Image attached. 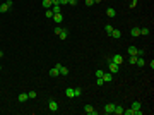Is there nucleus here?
<instances>
[{"label": "nucleus", "mask_w": 154, "mask_h": 115, "mask_svg": "<svg viewBox=\"0 0 154 115\" xmlns=\"http://www.w3.org/2000/svg\"><path fill=\"white\" fill-rule=\"evenodd\" d=\"M127 53H128V55H137V57H142V55H144V50H140V48L134 47V45H130V47H128V50H127Z\"/></svg>", "instance_id": "1"}, {"label": "nucleus", "mask_w": 154, "mask_h": 115, "mask_svg": "<svg viewBox=\"0 0 154 115\" xmlns=\"http://www.w3.org/2000/svg\"><path fill=\"white\" fill-rule=\"evenodd\" d=\"M48 110L50 112H58V103L55 100H50L48 101Z\"/></svg>", "instance_id": "2"}, {"label": "nucleus", "mask_w": 154, "mask_h": 115, "mask_svg": "<svg viewBox=\"0 0 154 115\" xmlns=\"http://www.w3.org/2000/svg\"><path fill=\"white\" fill-rule=\"evenodd\" d=\"M108 64H110V72H111V74H115V72L120 70V65H118V64L111 62V60H108Z\"/></svg>", "instance_id": "3"}, {"label": "nucleus", "mask_w": 154, "mask_h": 115, "mask_svg": "<svg viewBox=\"0 0 154 115\" xmlns=\"http://www.w3.org/2000/svg\"><path fill=\"white\" fill-rule=\"evenodd\" d=\"M108 60L115 62V64H118V65H122V64H123V57H122V55H113V57H110Z\"/></svg>", "instance_id": "4"}, {"label": "nucleus", "mask_w": 154, "mask_h": 115, "mask_svg": "<svg viewBox=\"0 0 154 115\" xmlns=\"http://www.w3.org/2000/svg\"><path fill=\"white\" fill-rule=\"evenodd\" d=\"M53 21H55L57 24H62V22H63V14H62V12H58V14H53Z\"/></svg>", "instance_id": "5"}, {"label": "nucleus", "mask_w": 154, "mask_h": 115, "mask_svg": "<svg viewBox=\"0 0 154 115\" xmlns=\"http://www.w3.org/2000/svg\"><path fill=\"white\" fill-rule=\"evenodd\" d=\"M115 110V103H106L105 105V113H113Z\"/></svg>", "instance_id": "6"}, {"label": "nucleus", "mask_w": 154, "mask_h": 115, "mask_svg": "<svg viewBox=\"0 0 154 115\" xmlns=\"http://www.w3.org/2000/svg\"><path fill=\"white\" fill-rule=\"evenodd\" d=\"M84 112H86L87 115H96V110L93 108V105H86L84 106Z\"/></svg>", "instance_id": "7"}, {"label": "nucleus", "mask_w": 154, "mask_h": 115, "mask_svg": "<svg viewBox=\"0 0 154 115\" xmlns=\"http://www.w3.org/2000/svg\"><path fill=\"white\" fill-rule=\"evenodd\" d=\"M111 38H115V40H118V38H122V31L120 29H115L113 28V31H111V34H110Z\"/></svg>", "instance_id": "8"}, {"label": "nucleus", "mask_w": 154, "mask_h": 115, "mask_svg": "<svg viewBox=\"0 0 154 115\" xmlns=\"http://www.w3.org/2000/svg\"><path fill=\"white\" fill-rule=\"evenodd\" d=\"M58 36H60V40H67L68 38V31L65 28H62V31L58 33Z\"/></svg>", "instance_id": "9"}, {"label": "nucleus", "mask_w": 154, "mask_h": 115, "mask_svg": "<svg viewBox=\"0 0 154 115\" xmlns=\"http://www.w3.org/2000/svg\"><path fill=\"white\" fill-rule=\"evenodd\" d=\"M111 79H113V74H111V72H105V74H103V81H105V83H111Z\"/></svg>", "instance_id": "10"}, {"label": "nucleus", "mask_w": 154, "mask_h": 115, "mask_svg": "<svg viewBox=\"0 0 154 115\" xmlns=\"http://www.w3.org/2000/svg\"><path fill=\"white\" fill-rule=\"evenodd\" d=\"M123 106L122 105H115V110H113V113H116V115H123Z\"/></svg>", "instance_id": "11"}, {"label": "nucleus", "mask_w": 154, "mask_h": 115, "mask_svg": "<svg viewBox=\"0 0 154 115\" xmlns=\"http://www.w3.org/2000/svg\"><path fill=\"white\" fill-rule=\"evenodd\" d=\"M106 16H108V17H115V16H116V10L113 9V7H108V9H106Z\"/></svg>", "instance_id": "12"}, {"label": "nucleus", "mask_w": 154, "mask_h": 115, "mask_svg": "<svg viewBox=\"0 0 154 115\" xmlns=\"http://www.w3.org/2000/svg\"><path fill=\"white\" fill-rule=\"evenodd\" d=\"M130 34H132L134 38L140 36V28H132V29H130Z\"/></svg>", "instance_id": "13"}, {"label": "nucleus", "mask_w": 154, "mask_h": 115, "mask_svg": "<svg viewBox=\"0 0 154 115\" xmlns=\"http://www.w3.org/2000/svg\"><path fill=\"white\" fill-rule=\"evenodd\" d=\"M51 10H53V14H58V12H62V5H60V4H53V5H51Z\"/></svg>", "instance_id": "14"}, {"label": "nucleus", "mask_w": 154, "mask_h": 115, "mask_svg": "<svg viewBox=\"0 0 154 115\" xmlns=\"http://www.w3.org/2000/svg\"><path fill=\"white\" fill-rule=\"evenodd\" d=\"M41 5H43V9L46 10V9H51L53 2H51V0H43V4H41Z\"/></svg>", "instance_id": "15"}, {"label": "nucleus", "mask_w": 154, "mask_h": 115, "mask_svg": "<svg viewBox=\"0 0 154 115\" xmlns=\"http://www.w3.org/2000/svg\"><path fill=\"white\" fill-rule=\"evenodd\" d=\"M50 76H51V77H58V76H60V70H58L57 67L50 69Z\"/></svg>", "instance_id": "16"}, {"label": "nucleus", "mask_w": 154, "mask_h": 115, "mask_svg": "<svg viewBox=\"0 0 154 115\" xmlns=\"http://www.w3.org/2000/svg\"><path fill=\"white\" fill-rule=\"evenodd\" d=\"M17 100H19L21 103H24V101H28V93H21V95L17 96Z\"/></svg>", "instance_id": "17"}, {"label": "nucleus", "mask_w": 154, "mask_h": 115, "mask_svg": "<svg viewBox=\"0 0 154 115\" xmlns=\"http://www.w3.org/2000/svg\"><path fill=\"white\" fill-rule=\"evenodd\" d=\"M135 65H137V67H144V65H145L144 58H142V57H137V62H135Z\"/></svg>", "instance_id": "18"}, {"label": "nucleus", "mask_w": 154, "mask_h": 115, "mask_svg": "<svg viewBox=\"0 0 154 115\" xmlns=\"http://www.w3.org/2000/svg\"><path fill=\"white\" fill-rule=\"evenodd\" d=\"M65 95H67L68 98H75V96H74V88H67V89H65Z\"/></svg>", "instance_id": "19"}, {"label": "nucleus", "mask_w": 154, "mask_h": 115, "mask_svg": "<svg viewBox=\"0 0 154 115\" xmlns=\"http://www.w3.org/2000/svg\"><path fill=\"white\" fill-rule=\"evenodd\" d=\"M58 70H60V74H62V76H68V69H67V67L60 65V67H58Z\"/></svg>", "instance_id": "20"}, {"label": "nucleus", "mask_w": 154, "mask_h": 115, "mask_svg": "<svg viewBox=\"0 0 154 115\" xmlns=\"http://www.w3.org/2000/svg\"><path fill=\"white\" fill-rule=\"evenodd\" d=\"M9 9H10V7L5 4V2H4V4H0V12H7Z\"/></svg>", "instance_id": "21"}, {"label": "nucleus", "mask_w": 154, "mask_h": 115, "mask_svg": "<svg viewBox=\"0 0 154 115\" xmlns=\"http://www.w3.org/2000/svg\"><path fill=\"white\" fill-rule=\"evenodd\" d=\"M105 31H106V34H111V31H113V26H111V24H106V26H105Z\"/></svg>", "instance_id": "22"}, {"label": "nucleus", "mask_w": 154, "mask_h": 115, "mask_svg": "<svg viewBox=\"0 0 154 115\" xmlns=\"http://www.w3.org/2000/svg\"><path fill=\"white\" fill-rule=\"evenodd\" d=\"M149 33H151V31H149V28H140V34H142V36H147Z\"/></svg>", "instance_id": "23"}, {"label": "nucleus", "mask_w": 154, "mask_h": 115, "mask_svg": "<svg viewBox=\"0 0 154 115\" xmlns=\"http://www.w3.org/2000/svg\"><path fill=\"white\" fill-rule=\"evenodd\" d=\"M82 95V89L81 88H74V96H81Z\"/></svg>", "instance_id": "24"}, {"label": "nucleus", "mask_w": 154, "mask_h": 115, "mask_svg": "<svg viewBox=\"0 0 154 115\" xmlns=\"http://www.w3.org/2000/svg\"><path fill=\"white\" fill-rule=\"evenodd\" d=\"M128 62H130L132 65H135V62H137V55H130V58H128Z\"/></svg>", "instance_id": "25"}, {"label": "nucleus", "mask_w": 154, "mask_h": 115, "mask_svg": "<svg viewBox=\"0 0 154 115\" xmlns=\"http://www.w3.org/2000/svg\"><path fill=\"white\" fill-rule=\"evenodd\" d=\"M45 16H46V17H53V10L46 9V10H45Z\"/></svg>", "instance_id": "26"}, {"label": "nucleus", "mask_w": 154, "mask_h": 115, "mask_svg": "<svg viewBox=\"0 0 154 115\" xmlns=\"http://www.w3.org/2000/svg\"><path fill=\"white\" fill-rule=\"evenodd\" d=\"M96 84H98V86H103V84H105L103 77H96Z\"/></svg>", "instance_id": "27"}, {"label": "nucleus", "mask_w": 154, "mask_h": 115, "mask_svg": "<svg viewBox=\"0 0 154 115\" xmlns=\"http://www.w3.org/2000/svg\"><path fill=\"white\" fill-rule=\"evenodd\" d=\"M36 96H38V95H36V91H29V93H28V98H31V100L36 98Z\"/></svg>", "instance_id": "28"}, {"label": "nucleus", "mask_w": 154, "mask_h": 115, "mask_svg": "<svg viewBox=\"0 0 154 115\" xmlns=\"http://www.w3.org/2000/svg\"><path fill=\"white\" fill-rule=\"evenodd\" d=\"M125 115H134V108H128V110H123Z\"/></svg>", "instance_id": "29"}, {"label": "nucleus", "mask_w": 154, "mask_h": 115, "mask_svg": "<svg viewBox=\"0 0 154 115\" xmlns=\"http://www.w3.org/2000/svg\"><path fill=\"white\" fill-rule=\"evenodd\" d=\"M137 7V0H130V9H135Z\"/></svg>", "instance_id": "30"}, {"label": "nucleus", "mask_w": 154, "mask_h": 115, "mask_svg": "<svg viewBox=\"0 0 154 115\" xmlns=\"http://www.w3.org/2000/svg\"><path fill=\"white\" fill-rule=\"evenodd\" d=\"M86 2V5L87 7H91V5H94V0H84Z\"/></svg>", "instance_id": "31"}, {"label": "nucleus", "mask_w": 154, "mask_h": 115, "mask_svg": "<svg viewBox=\"0 0 154 115\" xmlns=\"http://www.w3.org/2000/svg\"><path fill=\"white\" fill-rule=\"evenodd\" d=\"M103 74H105L103 70H96V77H103Z\"/></svg>", "instance_id": "32"}, {"label": "nucleus", "mask_w": 154, "mask_h": 115, "mask_svg": "<svg viewBox=\"0 0 154 115\" xmlns=\"http://www.w3.org/2000/svg\"><path fill=\"white\" fill-rule=\"evenodd\" d=\"M58 4H60V5H67L68 0H58Z\"/></svg>", "instance_id": "33"}, {"label": "nucleus", "mask_w": 154, "mask_h": 115, "mask_svg": "<svg viewBox=\"0 0 154 115\" xmlns=\"http://www.w3.org/2000/svg\"><path fill=\"white\" fill-rule=\"evenodd\" d=\"M79 0H68V5H77Z\"/></svg>", "instance_id": "34"}, {"label": "nucleus", "mask_w": 154, "mask_h": 115, "mask_svg": "<svg viewBox=\"0 0 154 115\" xmlns=\"http://www.w3.org/2000/svg\"><path fill=\"white\" fill-rule=\"evenodd\" d=\"M5 4H7L9 7H12V5H14V2H12V0H5Z\"/></svg>", "instance_id": "35"}, {"label": "nucleus", "mask_w": 154, "mask_h": 115, "mask_svg": "<svg viewBox=\"0 0 154 115\" xmlns=\"http://www.w3.org/2000/svg\"><path fill=\"white\" fill-rule=\"evenodd\" d=\"M2 57H4V52H2V50H0V58H2Z\"/></svg>", "instance_id": "36"}, {"label": "nucleus", "mask_w": 154, "mask_h": 115, "mask_svg": "<svg viewBox=\"0 0 154 115\" xmlns=\"http://www.w3.org/2000/svg\"><path fill=\"white\" fill-rule=\"evenodd\" d=\"M99 2H103V0H94V4H99Z\"/></svg>", "instance_id": "37"}, {"label": "nucleus", "mask_w": 154, "mask_h": 115, "mask_svg": "<svg viewBox=\"0 0 154 115\" xmlns=\"http://www.w3.org/2000/svg\"><path fill=\"white\" fill-rule=\"evenodd\" d=\"M0 70H2V67H0Z\"/></svg>", "instance_id": "38"}]
</instances>
